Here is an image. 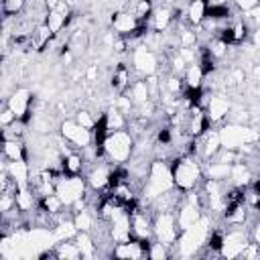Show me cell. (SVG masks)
Listing matches in <instances>:
<instances>
[{
	"label": "cell",
	"instance_id": "9a60e30c",
	"mask_svg": "<svg viewBox=\"0 0 260 260\" xmlns=\"http://www.w3.org/2000/svg\"><path fill=\"white\" fill-rule=\"evenodd\" d=\"M175 22V8L162 4V6H156L152 16H150V28L156 30V32H165L171 24Z\"/></svg>",
	"mask_w": 260,
	"mask_h": 260
},
{
	"label": "cell",
	"instance_id": "603a6c76",
	"mask_svg": "<svg viewBox=\"0 0 260 260\" xmlns=\"http://www.w3.org/2000/svg\"><path fill=\"white\" fill-rule=\"evenodd\" d=\"M104 116H106V124H108V130H110V132H114V130H124V128L128 126V122H130L128 116L122 114L116 106H110Z\"/></svg>",
	"mask_w": 260,
	"mask_h": 260
},
{
	"label": "cell",
	"instance_id": "7a4b0ae2",
	"mask_svg": "<svg viewBox=\"0 0 260 260\" xmlns=\"http://www.w3.org/2000/svg\"><path fill=\"white\" fill-rule=\"evenodd\" d=\"M173 187H175V181H173L171 165L167 160H162V158H154L150 162V171H148V177L144 181L140 197L150 201V199L158 197L160 193H165V191H169Z\"/></svg>",
	"mask_w": 260,
	"mask_h": 260
},
{
	"label": "cell",
	"instance_id": "7402d4cb",
	"mask_svg": "<svg viewBox=\"0 0 260 260\" xmlns=\"http://www.w3.org/2000/svg\"><path fill=\"white\" fill-rule=\"evenodd\" d=\"M203 79H205V75H203V71H201V67H199L197 61L191 63V65H187V69H185V73H183L185 87H189V89L203 87Z\"/></svg>",
	"mask_w": 260,
	"mask_h": 260
},
{
	"label": "cell",
	"instance_id": "484cf974",
	"mask_svg": "<svg viewBox=\"0 0 260 260\" xmlns=\"http://www.w3.org/2000/svg\"><path fill=\"white\" fill-rule=\"evenodd\" d=\"M24 4H26V0H2V8H4L6 18L18 14L24 8Z\"/></svg>",
	"mask_w": 260,
	"mask_h": 260
},
{
	"label": "cell",
	"instance_id": "52a82bcc",
	"mask_svg": "<svg viewBox=\"0 0 260 260\" xmlns=\"http://www.w3.org/2000/svg\"><path fill=\"white\" fill-rule=\"evenodd\" d=\"M87 181L85 175H63L57 183H55V193L59 195V199L65 205H73L77 199H81L87 193Z\"/></svg>",
	"mask_w": 260,
	"mask_h": 260
},
{
	"label": "cell",
	"instance_id": "8992f818",
	"mask_svg": "<svg viewBox=\"0 0 260 260\" xmlns=\"http://www.w3.org/2000/svg\"><path fill=\"white\" fill-rule=\"evenodd\" d=\"M250 228L246 223H238V225H228L225 234H223V244L219 250V256L223 258H238L242 256L244 248L250 244Z\"/></svg>",
	"mask_w": 260,
	"mask_h": 260
},
{
	"label": "cell",
	"instance_id": "d6986e66",
	"mask_svg": "<svg viewBox=\"0 0 260 260\" xmlns=\"http://www.w3.org/2000/svg\"><path fill=\"white\" fill-rule=\"evenodd\" d=\"M2 158L4 160H28L26 144L22 140H2Z\"/></svg>",
	"mask_w": 260,
	"mask_h": 260
},
{
	"label": "cell",
	"instance_id": "ffe728a7",
	"mask_svg": "<svg viewBox=\"0 0 260 260\" xmlns=\"http://www.w3.org/2000/svg\"><path fill=\"white\" fill-rule=\"evenodd\" d=\"M85 171V160L79 150H67L63 154V173L65 175H81Z\"/></svg>",
	"mask_w": 260,
	"mask_h": 260
},
{
	"label": "cell",
	"instance_id": "f1b7e54d",
	"mask_svg": "<svg viewBox=\"0 0 260 260\" xmlns=\"http://www.w3.org/2000/svg\"><path fill=\"white\" fill-rule=\"evenodd\" d=\"M232 4H234V8L238 12H248L250 8H254L256 4H260V0H232Z\"/></svg>",
	"mask_w": 260,
	"mask_h": 260
},
{
	"label": "cell",
	"instance_id": "e0dca14e",
	"mask_svg": "<svg viewBox=\"0 0 260 260\" xmlns=\"http://www.w3.org/2000/svg\"><path fill=\"white\" fill-rule=\"evenodd\" d=\"M185 16L191 26H199L207 16V0H189L185 6Z\"/></svg>",
	"mask_w": 260,
	"mask_h": 260
},
{
	"label": "cell",
	"instance_id": "2e32d148",
	"mask_svg": "<svg viewBox=\"0 0 260 260\" xmlns=\"http://www.w3.org/2000/svg\"><path fill=\"white\" fill-rule=\"evenodd\" d=\"M230 181H232V185L246 189V187L254 181V171H252V167H250L246 160L234 162V165H232V173H230Z\"/></svg>",
	"mask_w": 260,
	"mask_h": 260
},
{
	"label": "cell",
	"instance_id": "4fadbf2b",
	"mask_svg": "<svg viewBox=\"0 0 260 260\" xmlns=\"http://www.w3.org/2000/svg\"><path fill=\"white\" fill-rule=\"evenodd\" d=\"M177 221H179V228H181V232L183 230H187V228H191L193 223H197L199 219H201V215H203V209L197 205V203H193V201H189L187 197L183 199V203L177 207Z\"/></svg>",
	"mask_w": 260,
	"mask_h": 260
},
{
	"label": "cell",
	"instance_id": "30bf717a",
	"mask_svg": "<svg viewBox=\"0 0 260 260\" xmlns=\"http://www.w3.org/2000/svg\"><path fill=\"white\" fill-rule=\"evenodd\" d=\"M32 93L26 89V87H18V89H14L12 91V95L6 100V106L16 114V118L18 120H22L26 126L30 124V118H32V114H35V110H32Z\"/></svg>",
	"mask_w": 260,
	"mask_h": 260
},
{
	"label": "cell",
	"instance_id": "ba28073f",
	"mask_svg": "<svg viewBox=\"0 0 260 260\" xmlns=\"http://www.w3.org/2000/svg\"><path fill=\"white\" fill-rule=\"evenodd\" d=\"M132 69L138 73V77H148L156 75L160 65H158V55L144 43H138L132 49Z\"/></svg>",
	"mask_w": 260,
	"mask_h": 260
},
{
	"label": "cell",
	"instance_id": "ac0fdd59",
	"mask_svg": "<svg viewBox=\"0 0 260 260\" xmlns=\"http://www.w3.org/2000/svg\"><path fill=\"white\" fill-rule=\"evenodd\" d=\"M130 67L126 63H118V67L114 69L112 77H110V87L118 93H124L130 87Z\"/></svg>",
	"mask_w": 260,
	"mask_h": 260
},
{
	"label": "cell",
	"instance_id": "4316f807",
	"mask_svg": "<svg viewBox=\"0 0 260 260\" xmlns=\"http://www.w3.org/2000/svg\"><path fill=\"white\" fill-rule=\"evenodd\" d=\"M75 120H77L81 126H85L87 130H93V126H95V122H98V118H95L89 110H79V112L75 114Z\"/></svg>",
	"mask_w": 260,
	"mask_h": 260
},
{
	"label": "cell",
	"instance_id": "9c48e42d",
	"mask_svg": "<svg viewBox=\"0 0 260 260\" xmlns=\"http://www.w3.org/2000/svg\"><path fill=\"white\" fill-rule=\"evenodd\" d=\"M59 130H61V138H65L75 150H81V148L93 144L91 130H87L85 126H81L75 118L73 120H63L61 126H59Z\"/></svg>",
	"mask_w": 260,
	"mask_h": 260
},
{
	"label": "cell",
	"instance_id": "83f0119b",
	"mask_svg": "<svg viewBox=\"0 0 260 260\" xmlns=\"http://www.w3.org/2000/svg\"><path fill=\"white\" fill-rule=\"evenodd\" d=\"M244 14V20L248 22V26L254 30V28H260V4H256L254 8H250L248 12H242Z\"/></svg>",
	"mask_w": 260,
	"mask_h": 260
},
{
	"label": "cell",
	"instance_id": "cb8c5ba5",
	"mask_svg": "<svg viewBox=\"0 0 260 260\" xmlns=\"http://www.w3.org/2000/svg\"><path fill=\"white\" fill-rule=\"evenodd\" d=\"M140 22H150V16H152V12H154V4H152V0H136V4L132 6V10H130Z\"/></svg>",
	"mask_w": 260,
	"mask_h": 260
},
{
	"label": "cell",
	"instance_id": "6da1fadb",
	"mask_svg": "<svg viewBox=\"0 0 260 260\" xmlns=\"http://www.w3.org/2000/svg\"><path fill=\"white\" fill-rule=\"evenodd\" d=\"M171 173H173V181L175 187L181 191H193L201 185V181L205 179L203 175V165L197 156L193 154H183V156H175L171 162Z\"/></svg>",
	"mask_w": 260,
	"mask_h": 260
},
{
	"label": "cell",
	"instance_id": "8fae6325",
	"mask_svg": "<svg viewBox=\"0 0 260 260\" xmlns=\"http://www.w3.org/2000/svg\"><path fill=\"white\" fill-rule=\"evenodd\" d=\"M230 110H232V104H230V100H228L223 93H211V95H209L207 106H205V114H207L211 126L225 122Z\"/></svg>",
	"mask_w": 260,
	"mask_h": 260
},
{
	"label": "cell",
	"instance_id": "1f68e13d",
	"mask_svg": "<svg viewBox=\"0 0 260 260\" xmlns=\"http://www.w3.org/2000/svg\"><path fill=\"white\" fill-rule=\"evenodd\" d=\"M250 43L254 45V49H260V28H254L250 32Z\"/></svg>",
	"mask_w": 260,
	"mask_h": 260
},
{
	"label": "cell",
	"instance_id": "3957f363",
	"mask_svg": "<svg viewBox=\"0 0 260 260\" xmlns=\"http://www.w3.org/2000/svg\"><path fill=\"white\" fill-rule=\"evenodd\" d=\"M209 232H211V217L203 213L197 223H193L191 228H187V230L181 232V236H179V240L175 244L179 248V254L181 256L197 254L199 248H205L207 238H209Z\"/></svg>",
	"mask_w": 260,
	"mask_h": 260
},
{
	"label": "cell",
	"instance_id": "277c9868",
	"mask_svg": "<svg viewBox=\"0 0 260 260\" xmlns=\"http://www.w3.org/2000/svg\"><path fill=\"white\" fill-rule=\"evenodd\" d=\"M134 148H136V138L128 130H114L106 136V142H104L106 158H110L116 165L128 162L134 154Z\"/></svg>",
	"mask_w": 260,
	"mask_h": 260
},
{
	"label": "cell",
	"instance_id": "d4e9b609",
	"mask_svg": "<svg viewBox=\"0 0 260 260\" xmlns=\"http://www.w3.org/2000/svg\"><path fill=\"white\" fill-rule=\"evenodd\" d=\"M169 256H171V248L154 240V242H152V246H150V250H148V258L160 260V258H169Z\"/></svg>",
	"mask_w": 260,
	"mask_h": 260
},
{
	"label": "cell",
	"instance_id": "44dd1931",
	"mask_svg": "<svg viewBox=\"0 0 260 260\" xmlns=\"http://www.w3.org/2000/svg\"><path fill=\"white\" fill-rule=\"evenodd\" d=\"M73 240L79 246L81 258H93V256H98V246H95V240H93L91 232H77Z\"/></svg>",
	"mask_w": 260,
	"mask_h": 260
},
{
	"label": "cell",
	"instance_id": "4dcf8cb0",
	"mask_svg": "<svg viewBox=\"0 0 260 260\" xmlns=\"http://www.w3.org/2000/svg\"><path fill=\"white\" fill-rule=\"evenodd\" d=\"M250 240L252 242H256V244H260V217L252 223V228H250Z\"/></svg>",
	"mask_w": 260,
	"mask_h": 260
},
{
	"label": "cell",
	"instance_id": "5bb4252c",
	"mask_svg": "<svg viewBox=\"0 0 260 260\" xmlns=\"http://www.w3.org/2000/svg\"><path fill=\"white\" fill-rule=\"evenodd\" d=\"M152 215L144 209H136L130 213V223H132V236L134 238H152Z\"/></svg>",
	"mask_w": 260,
	"mask_h": 260
},
{
	"label": "cell",
	"instance_id": "7c38bea8",
	"mask_svg": "<svg viewBox=\"0 0 260 260\" xmlns=\"http://www.w3.org/2000/svg\"><path fill=\"white\" fill-rule=\"evenodd\" d=\"M112 22V28L116 30L118 37H130L138 26H140V20L130 12V10H116L110 18Z\"/></svg>",
	"mask_w": 260,
	"mask_h": 260
},
{
	"label": "cell",
	"instance_id": "f546056e",
	"mask_svg": "<svg viewBox=\"0 0 260 260\" xmlns=\"http://www.w3.org/2000/svg\"><path fill=\"white\" fill-rule=\"evenodd\" d=\"M18 118H16V114L6 106L4 110H2V116H0V122H2V128H6V126H10V124H14Z\"/></svg>",
	"mask_w": 260,
	"mask_h": 260
},
{
	"label": "cell",
	"instance_id": "5b68a950",
	"mask_svg": "<svg viewBox=\"0 0 260 260\" xmlns=\"http://www.w3.org/2000/svg\"><path fill=\"white\" fill-rule=\"evenodd\" d=\"M181 236V228L177 221V213L175 211H160L154 215L152 219V238L169 248H173L177 244Z\"/></svg>",
	"mask_w": 260,
	"mask_h": 260
}]
</instances>
